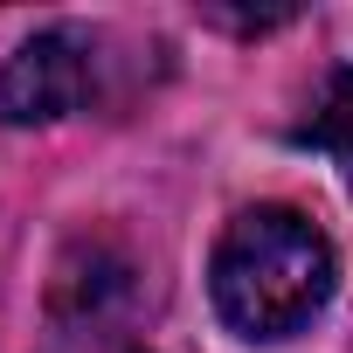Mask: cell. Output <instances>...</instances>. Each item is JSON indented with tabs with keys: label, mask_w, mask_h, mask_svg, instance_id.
<instances>
[{
	"label": "cell",
	"mask_w": 353,
	"mask_h": 353,
	"mask_svg": "<svg viewBox=\"0 0 353 353\" xmlns=\"http://www.w3.org/2000/svg\"><path fill=\"white\" fill-rule=\"evenodd\" d=\"M97 90V56L70 28L28 35L8 63H0V125H49L83 111Z\"/></svg>",
	"instance_id": "cell-3"
},
{
	"label": "cell",
	"mask_w": 353,
	"mask_h": 353,
	"mask_svg": "<svg viewBox=\"0 0 353 353\" xmlns=\"http://www.w3.org/2000/svg\"><path fill=\"white\" fill-rule=\"evenodd\" d=\"M139 312V263L111 243V236H83L63 263H56V284H49V325L56 339H118V325Z\"/></svg>",
	"instance_id": "cell-2"
},
{
	"label": "cell",
	"mask_w": 353,
	"mask_h": 353,
	"mask_svg": "<svg viewBox=\"0 0 353 353\" xmlns=\"http://www.w3.org/2000/svg\"><path fill=\"white\" fill-rule=\"evenodd\" d=\"M291 139L312 145V152H325L346 181H353V70H346V63L325 70V83H319V97L305 104V118L291 125Z\"/></svg>",
	"instance_id": "cell-4"
},
{
	"label": "cell",
	"mask_w": 353,
	"mask_h": 353,
	"mask_svg": "<svg viewBox=\"0 0 353 353\" xmlns=\"http://www.w3.org/2000/svg\"><path fill=\"white\" fill-rule=\"evenodd\" d=\"M339 284V256L332 243L319 236L312 215L298 208H243L222 243H215V263H208V291H215V312L243 332V339H291L305 332L325 298Z\"/></svg>",
	"instance_id": "cell-1"
}]
</instances>
